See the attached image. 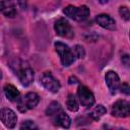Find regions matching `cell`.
<instances>
[{
  "label": "cell",
  "instance_id": "19",
  "mask_svg": "<svg viewBox=\"0 0 130 130\" xmlns=\"http://www.w3.org/2000/svg\"><path fill=\"white\" fill-rule=\"evenodd\" d=\"M74 52H75V54H76V56H77L78 58H83L84 55H85L84 49H83V47L80 46V45H76V46L74 47Z\"/></svg>",
  "mask_w": 130,
  "mask_h": 130
},
{
  "label": "cell",
  "instance_id": "21",
  "mask_svg": "<svg viewBox=\"0 0 130 130\" xmlns=\"http://www.w3.org/2000/svg\"><path fill=\"white\" fill-rule=\"evenodd\" d=\"M120 91H122L123 93H125V94H129L130 93V87H129V85H128V83H122L121 85H120Z\"/></svg>",
  "mask_w": 130,
  "mask_h": 130
},
{
  "label": "cell",
  "instance_id": "11",
  "mask_svg": "<svg viewBox=\"0 0 130 130\" xmlns=\"http://www.w3.org/2000/svg\"><path fill=\"white\" fill-rule=\"evenodd\" d=\"M53 117V121L56 125H59L63 128H69L71 120L69 118V116L61 109L60 111H58L57 113H55L54 115H52Z\"/></svg>",
  "mask_w": 130,
  "mask_h": 130
},
{
  "label": "cell",
  "instance_id": "3",
  "mask_svg": "<svg viewBox=\"0 0 130 130\" xmlns=\"http://www.w3.org/2000/svg\"><path fill=\"white\" fill-rule=\"evenodd\" d=\"M40 102V96L36 92H27L23 98H20L16 103L19 111L25 112L26 110L34 109Z\"/></svg>",
  "mask_w": 130,
  "mask_h": 130
},
{
  "label": "cell",
  "instance_id": "23",
  "mask_svg": "<svg viewBox=\"0 0 130 130\" xmlns=\"http://www.w3.org/2000/svg\"><path fill=\"white\" fill-rule=\"evenodd\" d=\"M122 62L124 63V65L125 66H129V56L128 55H125V56H123L122 57Z\"/></svg>",
  "mask_w": 130,
  "mask_h": 130
},
{
  "label": "cell",
  "instance_id": "16",
  "mask_svg": "<svg viewBox=\"0 0 130 130\" xmlns=\"http://www.w3.org/2000/svg\"><path fill=\"white\" fill-rule=\"evenodd\" d=\"M106 112H107V110H106V108L103 105H98L93 109V111L90 113V117L93 120H100L106 114Z\"/></svg>",
  "mask_w": 130,
  "mask_h": 130
},
{
  "label": "cell",
  "instance_id": "25",
  "mask_svg": "<svg viewBox=\"0 0 130 130\" xmlns=\"http://www.w3.org/2000/svg\"><path fill=\"white\" fill-rule=\"evenodd\" d=\"M99 2H100L101 4H106V3L110 2V0H99Z\"/></svg>",
  "mask_w": 130,
  "mask_h": 130
},
{
  "label": "cell",
  "instance_id": "5",
  "mask_svg": "<svg viewBox=\"0 0 130 130\" xmlns=\"http://www.w3.org/2000/svg\"><path fill=\"white\" fill-rule=\"evenodd\" d=\"M40 81L42 83V85L48 89L51 92H58V90L60 89V82L52 75L51 72H44L41 77H40Z\"/></svg>",
  "mask_w": 130,
  "mask_h": 130
},
{
  "label": "cell",
  "instance_id": "7",
  "mask_svg": "<svg viewBox=\"0 0 130 130\" xmlns=\"http://www.w3.org/2000/svg\"><path fill=\"white\" fill-rule=\"evenodd\" d=\"M0 120L7 128H14L17 122V117L14 111L9 108H2L0 110Z\"/></svg>",
  "mask_w": 130,
  "mask_h": 130
},
{
  "label": "cell",
  "instance_id": "26",
  "mask_svg": "<svg viewBox=\"0 0 130 130\" xmlns=\"http://www.w3.org/2000/svg\"><path fill=\"white\" fill-rule=\"evenodd\" d=\"M1 77H2V73H1V71H0V79H1Z\"/></svg>",
  "mask_w": 130,
  "mask_h": 130
},
{
  "label": "cell",
  "instance_id": "14",
  "mask_svg": "<svg viewBox=\"0 0 130 130\" xmlns=\"http://www.w3.org/2000/svg\"><path fill=\"white\" fill-rule=\"evenodd\" d=\"M4 93L6 98L11 102H17L20 99V93L18 89L12 84H6L4 86Z\"/></svg>",
  "mask_w": 130,
  "mask_h": 130
},
{
  "label": "cell",
  "instance_id": "20",
  "mask_svg": "<svg viewBox=\"0 0 130 130\" xmlns=\"http://www.w3.org/2000/svg\"><path fill=\"white\" fill-rule=\"evenodd\" d=\"M20 128H21V129H37V126H36V124H35L32 121L27 120V121H25V122L20 126Z\"/></svg>",
  "mask_w": 130,
  "mask_h": 130
},
{
  "label": "cell",
  "instance_id": "9",
  "mask_svg": "<svg viewBox=\"0 0 130 130\" xmlns=\"http://www.w3.org/2000/svg\"><path fill=\"white\" fill-rule=\"evenodd\" d=\"M105 79H106V83H107L110 91L115 94L118 91V89L120 88V85H121L120 78H119L118 74L115 71H108L106 73Z\"/></svg>",
  "mask_w": 130,
  "mask_h": 130
},
{
  "label": "cell",
  "instance_id": "1",
  "mask_svg": "<svg viewBox=\"0 0 130 130\" xmlns=\"http://www.w3.org/2000/svg\"><path fill=\"white\" fill-rule=\"evenodd\" d=\"M63 12L66 16H68L69 18L76 20V21H82L89 16V9L85 5H82L79 7H76L73 5H68L67 7L64 8Z\"/></svg>",
  "mask_w": 130,
  "mask_h": 130
},
{
  "label": "cell",
  "instance_id": "2",
  "mask_svg": "<svg viewBox=\"0 0 130 130\" xmlns=\"http://www.w3.org/2000/svg\"><path fill=\"white\" fill-rule=\"evenodd\" d=\"M55 49L60 57L61 63L64 66H69L74 62L75 56H74L73 52L71 51V49L67 45H65L64 43H61V42H56Z\"/></svg>",
  "mask_w": 130,
  "mask_h": 130
},
{
  "label": "cell",
  "instance_id": "4",
  "mask_svg": "<svg viewBox=\"0 0 130 130\" xmlns=\"http://www.w3.org/2000/svg\"><path fill=\"white\" fill-rule=\"evenodd\" d=\"M54 28L58 36L66 39H72L74 37V31L70 23L65 18H59L54 25Z\"/></svg>",
  "mask_w": 130,
  "mask_h": 130
},
{
  "label": "cell",
  "instance_id": "15",
  "mask_svg": "<svg viewBox=\"0 0 130 130\" xmlns=\"http://www.w3.org/2000/svg\"><path fill=\"white\" fill-rule=\"evenodd\" d=\"M66 106H67V108H68L71 112H76V111L79 109L78 103H77L76 98L74 96V94H72V93L68 94L67 100H66Z\"/></svg>",
  "mask_w": 130,
  "mask_h": 130
},
{
  "label": "cell",
  "instance_id": "12",
  "mask_svg": "<svg viewBox=\"0 0 130 130\" xmlns=\"http://www.w3.org/2000/svg\"><path fill=\"white\" fill-rule=\"evenodd\" d=\"M95 21L98 22L99 25H101L104 28H107V29H115L116 28V22L109 14L98 15L95 17Z\"/></svg>",
  "mask_w": 130,
  "mask_h": 130
},
{
  "label": "cell",
  "instance_id": "22",
  "mask_svg": "<svg viewBox=\"0 0 130 130\" xmlns=\"http://www.w3.org/2000/svg\"><path fill=\"white\" fill-rule=\"evenodd\" d=\"M19 7L22 8V9H25L26 8V5H27V0H16Z\"/></svg>",
  "mask_w": 130,
  "mask_h": 130
},
{
  "label": "cell",
  "instance_id": "13",
  "mask_svg": "<svg viewBox=\"0 0 130 130\" xmlns=\"http://www.w3.org/2000/svg\"><path fill=\"white\" fill-rule=\"evenodd\" d=\"M0 12L7 17H14L16 15L15 6L11 0H0Z\"/></svg>",
  "mask_w": 130,
  "mask_h": 130
},
{
  "label": "cell",
  "instance_id": "8",
  "mask_svg": "<svg viewBox=\"0 0 130 130\" xmlns=\"http://www.w3.org/2000/svg\"><path fill=\"white\" fill-rule=\"evenodd\" d=\"M130 114L129 110V103L124 100H119L114 103L112 107V115L118 118H125L128 117Z\"/></svg>",
  "mask_w": 130,
  "mask_h": 130
},
{
  "label": "cell",
  "instance_id": "6",
  "mask_svg": "<svg viewBox=\"0 0 130 130\" xmlns=\"http://www.w3.org/2000/svg\"><path fill=\"white\" fill-rule=\"evenodd\" d=\"M77 95L80 104L84 107H91L95 102L92 92L89 90V88H87L84 85H79L77 89Z\"/></svg>",
  "mask_w": 130,
  "mask_h": 130
},
{
  "label": "cell",
  "instance_id": "24",
  "mask_svg": "<svg viewBox=\"0 0 130 130\" xmlns=\"http://www.w3.org/2000/svg\"><path fill=\"white\" fill-rule=\"evenodd\" d=\"M77 82H78V79H77L76 77L71 76V77L69 78V84H72V83H77Z\"/></svg>",
  "mask_w": 130,
  "mask_h": 130
},
{
  "label": "cell",
  "instance_id": "18",
  "mask_svg": "<svg viewBox=\"0 0 130 130\" xmlns=\"http://www.w3.org/2000/svg\"><path fill=\"white\" fill-rule=\"evenodd\" d=\"M119 13H120L121 17H122L124 20L128 21V20L130 19V11H129V8H128L127 6H121V7L119 8Z\"/></svg>",
  "mask_w": 130,
  "mask_h": 130
},
{
  "label": "cell",
  "instance_id": "10",
  "mask_svg": "<svg viewBox=\"0 0 130 130\" xmlns=\"http://www.w3.org/2000/svg\"><path fill=\"white\" fill-rule=\"evenodd\" d=\"M17 76L22 85L27 86L34 81V71L28 66H22L17 70Z\"/></svg>",
  "mask_w": 130,
  "mask_h": 130
},
{
  "label": "cell",
  "instance_id": "17",
  "mask_svg": "<svg viewBox=\"0 0 130 130\" xmlns=\"http://www.w3.org/2000/svg\"><path fill=\"white\" fill-rule=\"evenodd\" d=\"M61 109H62V108H61V106H60L59 103H57V102H52V103L49 105V107L47 108L46 114H47L48 116H52V115H54L55 113H57L58 111H60Z\"/></svg>",
  "mask_w": 130,
  "mask_h": 130
}]
</instances>
